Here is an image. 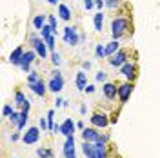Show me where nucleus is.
Masks as SVG:
<instances>
[{
	"label": "nucleus",
	"instance_id": "1",
	"mask_svg": "<svg viewBox=\"0 0 160 158\" xmlns=\"http://www.w3.org/2000/svg\"><path fill=\"white\" fill-rule=\"evenodd\" d=\"M129 27V20L124 18V17H118V18H115L111 22V33H113V38L118 40L120 37H124L126 35V31Z\"/></svg>",
	"mask_w": 160,
	"mask_h": 158
},
{
	"label": "nucleus",
	"instance_id": "2",
	"mask_svg": "<svg viewBox=\"0 0 160 158\" xmlns=\"http://www.w3.org/2000/svg\"><path fill=\"white\" fill-rule=\"evenodd\" d=\"M31 44H33V47H35V51H37V55L40 58L48 57V44H46L44 38H38L37 35H31Z\"/></svg>",
	"mask_w": 160,
	"mask_h": 158
},
{
	"label": "nucleus",
	"instance_id": "3",
	"mask_svg": "<svg viewBox=\"0 0 160 158\" xmlns=\"http://www.w3.org/2000/svg\"><path fill=\"white\" fill-rule=\"evenodd\" d=\"M48 89H49V91H53V93H60V91L64 89V78H62V75H60L58 69L53 73L49 84H48Z\"/></svg>",
	"mask_w": 160,
	"mask_h": 158
},
{
	"label": "nucleus",
	"instance_id": "4",
	"mask_svg": "<svg viewBox=\"0 0 160 158\" xmlns=\"http://www.w3.org/2000/svg\"><path fill=\"white\" fill-rule=\"evenodd\" d=\"M40 138V129L38 127H29L28 131H26V135L22 136V140H24V144H28V146H31V144H37Z\"/></svg>",
	"mask_w": 160,
	"mask_h": 158
},
{
	"label": "nucleus",
	"instance_id": "5",
	"mask_svg": "<svg viewBox=\"0 0 160 158\" xmlns=\"http://www.w3.org/2000/svg\"><path fill=\"white\" fill-rule=\"evenodd\" d=\"M64 42L69 44V46H77V44H78L77 27H66V29H64Z\"/></svg>",
	"mask_w": 160,
	"mask_h": 158
},
{
	"label": "nucleus",
	"instance_id": "6",
	"mask_svg": "<svg viewBox=\"0 0 160 158\" xmlns=\"http://www.w3.org/2000/svg\"><path fill=\"white\" fill-rule=\"evenodd\" d=\"M131 93H133V84H131V82H126V84L118 86V98H120L122 104L128 102V98L131 96Z\"/></svg>",
	"mask_w": 160,
	"mask_h": 158
},
{
	"label": "nucleus",
	"instance_id": "7",
	"mask_svg": "<svg viewBox=\"0 0 160 158\" xmlns=\"http://www.w3.org/2000/svg\"><path fill=\"white\" fill-rule=\"evenodd\" d=\"M126 62H128V53H126V51H117V53L109 58V64L113 67H122Z\"/></svg>",
	"mask_w": 160,
	"mask_h": 158
},
{
	"label": "nucleus",
	"instance_id": "8",
	"mask_svg": "<svg viewBox=\"0 0 160 158\" xmlns=\"http://www.w3.org/2000/svg\"><path fill=\"white\" fill-rule=\"evenodd\" d=\"M75 127H77V124H75L71 118H66L62 124H60V133H62L64 136H71V135L75 133Z\"/></svg>",
	"mask_w": 160,
	"mask_h": 158
},
{
	"label": "nucleus",
	"instance_id": "9",
	"mask_svg": "<svg viewBox=\"0 0 160 158\" xmlns=\"http://www.w3.org/2000/svg\"><path fill=\"white\" fill-rule=\"evenodd\" d=\"M91 124H93L95 127H106V126L109 124V118H108L104 113H93V116H91Z\"/></svg>",
	"mask_w": 160,
	"mask_h": 158
},
{
	"label": "nucleus",
	"instance_id": "10",
	"mask_svg": "<svg viewBox=\"0 0 160 158\" xmlns=\"http://www.w3.org/2000/svg\"><path fill=\"white\" fill-rule=\"evenodd\" d=\"M104 96L108 100H113L115 96H118V87H115V84H109V82H104Z\"/></svg>",
	"mask_w": 160,
	"mask_h": 158
},
{
	"label": "nucleus",
	"instance_id": "11",
	"mask_svg": "<svg viewBox=\"0 0 160 158\" xmlns=\"http://www.w3.org/2000/svg\"><path fill=\"white\" fill-rule=\"evenodd\" d=\"M64 155H66V158H75V138H73V135L71 136H66Z\"/></svg>",
	"mask_w": 160,
	"mask_h": 158
},
{
	"label": "nucleus",
	"instance_id": "12",
	"mask_svg": "<svg viewBox=\"0 0 160 158\" xmlns=\"http://www.w3.org/2000/svg\"><path fill=\"white\" fill-rule=\"evenodd\" d=\"M100 138L98 131L93 127H88V129H82V140L84 142H97Z\"/></svg>",
	"mask_w": 160,
	"mask_h": 158
},
{
	"label": "nucleus",
	"instance_id": "13",
	"mask_svg": "<svg viewBox=\"0 0 160 158\" xmlns=\"http://www.w3.org/2000/svg\"><path fill=\"white\" fill-rule=\"evenodd\" d=\"M120 73H122L126 78L133 80L135 77H137V73H135V64H131V62H126V64L120 67Z\"/></svg>",
	"mask_w": 160,
	"mask_h": 158
},
{
	"label": "nucleus",
	"instance_id": "14",
	"mask_svg": "<svg viewBox=\"0 0 160 158\" xmlns=\"http://www.w3.org/2000/svg\"><path fill=\"white\" fill-rule=\"evenodd\" d=\"M29 89L35 93V95L44 96V95H46V91H48V86H46L42 80H38V82H35V84H29Z\"/></svg>",
	"mask_w": 160,
	"mask_h": 158
},
{
	"label": "nucleus",
	"instance_id": "15",
	"mask_svg": "<svg viewBox=\"0 0 160 158\" xmlns=\"http://www.w3.org/2000/svg\"><path fill=\"white\" fill-rule=\"evenodd\" d=\"M22 57H24V49H22V47H17V49L9 55V62L13 66H20V64H22Z\"/></svg>",
	"mask_w": 160,
	"mask_h": 158
},
{
	"label": "nucleus",
	"instance_id": "16",
	"mask_svg": "<svg viewBox=\"0 0 160 158\" xmlns=\"http://www.w3.org/2000/svg\"><path fill=\"white\" fill-rule=\"evenodd\" d=\"M82 153L88 158H97V149L93 146V142H84L82 144Z\"/></svg>",
	"mask_w": 160,
	"mask_h": 158
},
{
	"label": "nucleus",
	"instance_id": "17",
	"mask_svg": "<svg viewBox=\"0 0 160 158\" xmlns=\"http://www.w3.org/2000/svg\"><path fill=\"white\" fill-rule=\"evenodd\" d=\"M77 87L80 91H84V89L88 87V75L84 73V71H78L77 73Z\"/></svg>",
	"mask_w": 160,
	"mask_h": 158
},
{
	"label": "nucleus",
	"instance_id": "18",
	"mask_svg": "<svg viewBox=\"0 0 160 158\" xmlns=\"http://www.w3.org/2000/svg\"><path fill=\"white\" fill-rule=\"evenodd\" d=\"M93 26H95V29L98 31V33L104 29V13H102V11H98V13L95 15V18H93Z\"/></svg>",
	"mask_w": 160,
	"mask_h": 158
},
{
	"label": "nucleus",
	"instance_id": "19",
	"mask_svg": "<svg viewBox=\"0 0 160 158\" xmlns=\"http://www.w3.org/2000/svg\"><path fill=\"white\" fill-rule=\"evenodd\" d=\"M118 47H120V46H118V42H117V40L109 42V44L106 46V57H113V55H115L117 51H120Z\"/></svg>",
	"mask_w": 160,
	"mask_h": 158
},
{
	"label": "nucleus",
	"instance_id": "20",
	"mask_svg": "<svg viewBox=\"0 0 160 158\" xmlns=\"http://www.w3.org/2000/svg\"><path fill=\"white\" fill-rule=\"evenodd\" d=\"M58 15L62 20H69L71 18V9L64 4H58Z\"/></svg>",
	"mask_w": 160,
	"mask_h": 158
},
{
	"label": "nucleus",
	"instance_id": "21",
	"mask_svg": "<svg viewBox=\"0 0 160 158\" xmlns=\"http://www.w3.org/2000/svg\"><path fill=\"white\" fill-rule=\"evenodd\" d=\"M35 57H37V51H28V53H24V57H22V64H20V66H24V64L31 66L33 60H35Z\"/></svg>",
	"mask_w": 160,
	"mask_h": 158
},
{
	"label": "nucleus",
	"instance_id": "22",
	"mask_svg": "<svg viewBox=\"0 0 160 158\" xmlns=\"http://www.w3.org/2000/svg\"><path fill=\"white\" fill-rule=\"evenodd\" d=\"M33 26H35V29H42L44 26H46V15H37L35 18H33Z\"/></svg>",
	"mask_w": 160,
	"mask_h": 158
},
{
	"label": "nucleus",
	"instance_id": "23",
	"mask_svg": "<svg viewBox=\"0 0 160 158\" xmlns=\"http://www.w3.org/2000/svg\"><path fill=\"white\" fill-rule=\"evenodd\" d=\"M28 118H29V111H28V109H22V111H20V120H18V124H17V127L24 129V126H26Z\"/></svg>",
	"mask_w": 160,
	"mask_h": 158
},
{
	"label": "nucleus",
	"instance_id": "24",
	"mask_svg": "<svg viewBox=\"0 0 160 158\" xmlns=\"http://www.w3.org/2000/svg\"><path fill=\"white\" fill-rule=\"evenodd\" d=\"M95 149H97V158H108L106 144H95Z\"/></svg>",
	"mask_w": 160,
	"mask_h": 158
},
{
	"label": "nucleus",
	"instance_id": "25",
	"mask_svg": "<svg viewBox=\"0 0 160 158\" xmlns=\"http://www.w3.org/2000/svg\"><path fill=\"white\" fill-rule=\"evenodd\" d=\"M37 155H38L40 158H53V151H51V149L40 147V149H37Z\"/></svg>",
	"mask_w": 160,
	"mask_h": 158
},
{
	"label": "nucleus",
	"instance_id": "26",
	"mask_svg": "<svg viewBox=\"0 0 160 158\" xmlns=\"http://www.w3.org/2000/svg\"><path fill=\"white\" fill-rule=\"evenodd\" d=\"M40 33H42V38H48V37H51V35H55V33H53V27H51L49 24H46V26L40 29Z\"/></svg>",
	"mask_w": 160,
	"mask_h": 158
},
{
	"label": "nucleus",
	"instance_id": "27",
	"mask_svg": "<svg viewBox=\"0 0 160 158\" xmlns=\"http://www.w3.org/2000/svg\"><path fill=\"white\" fill-rule=\"evenodd\" d=\"M38 80H42L40 78V75L37 73V71H31L29 77H28V84H35V82H38Z\"/></svg>",
	"mask_w": 160,
	"mask_h": 158
},
{
	"label": "nucleus",
	"instance_id": "28",
	"mask_svg": "<svg viewBox=\"0 0 160 158\" xmlns=\"http://www.w3.org/2000/svg\"><path fill=\"white\" fill-rule=\"evenodd\" d=\"M95 55H97L98 58H104V57H106V47H104L102 44H98V46L95 47Z\"/></svg>",
	"mask_w": 160,
	"mask_h": 158
},
{
	"label": "nucleus",
	"instance_id": "29",
	"mask_svg": "<svg viewBox=\"0 0 160 158\" xmlns=\"http://www.w3.org/2000/svg\"><path fill=\"white\" fill-rule=\"evenodd\" d=\"M15 104H17V106H24V104H26V96H24V93H17V95H15Z\"/></svg>",
	"mask_w": 160,
	"mask_h": 158
},
{
	"label": "nucleus",
	"instance_id": "30",
	"mask_svg": "<svg viewBox=\"0 0 160 158\" xmlns=\"http://www.w3.org/2000/svg\"><path fill=\"white\" fill-rule=\"evenodd\" d=\"M51 62H53L55 66H60V64H62V58H60V53H57V51H53V53H51Z\"/></svg>",
	"mask_w": 160,
	"mask_h": 158
},
{
	"label": "nucleus",
	"instance_id": "31",
	"mask_svg": "<svg viewBox=\"0 0 160 158\" xmlns=\"http://www.w3.org/2000/svg\"><path fill=\"white\" fill-rule=\"evenodd\" d=\"M120 6V0H106V7L108 9H117Z\"/></svg>",
	"mask_w": 160,
	"mask_h": 158
},
{
	"label": "nucleus",
	"instance_id": "32",
	"mask_svg": "<svg viewBox=\"0 0 160 158\" xmlns=\"http://www.w3.org/2000/svg\"><path fill=\"white\" fill-rule=\"evenodd\" d=\"M44 40H46V44H48V49L55 51V35H51V37H48V38H44Z\"/></svg>",
	"mask_w": 160,
	"mask_h": 158
},
{
	"label": "nucleus",
	"instance_id": "33",
	"mask_svg": "<svg viewBox=\"0 0 160 158\" xmlns=\"http://www.w3.org/2000/svg\"><path fill=\"white\" fill-rule=\"evenodd\" d=\"M48 24H49L51 27H53V33L57 35V18H55L53 15H49V17H48Z\"/></svg>",
	"mask_w": 160,
	"mask_h": 158
},
{
	"label": "nucleus",
	"instance_id": "34",
	"mask_svg": "<svg viewBox=\"0 0 160 158\" xmlns=\"http://www.w3.org/2000/svg\"><path fill=\"white\" fill-rule=\"evenodd\" d=\"M95 78H97V82H106L108 75H106V71H98V73L95 75Z\"/></svg>",
	"mask_w": 160,
	"mask_h": 158
},
{
	"label": "nucleus",
	"instance_id": "35",
	"mask_svg": "<svg viewBox=\"0 0 160 158\" xmlns=\"http://www.w3.org/2000/svg\"><path fill=\"white\" fill-rule=\"evenodd\" d=\"M13 113H15V111H13L11 106H4V107H2V115H4V116H11Z\"/></svg>",
	"mask_w": 160,
	"mask_h": 158
},
{
	"label": "nucleus",
	"instance_id": "36",
	"mask_svg": "<svg viewBox=\"0 0 160 158\" xmlns=\"http://www.w3.org/2000/svg\"><path fill=\"white\" fill-rule=\"evenodd\" d=\"M18 120H20V113H13V115L9 116V122L11 124H15V126L18 124Z\"/></svg>",
	"mask_w": 160,
	"mask_h": 158
},
{
	"label": "nucleus",
	"instance_id": "37",
	"mask_svg": "<svg viewBox=\"0 0 160 158\" xmlns=\"http://www.w3.org/2000/svg\"><path fill=\"white\" fill-rule=\"evenodd\" d=\"M93 6H95V0H84V7H86V11L93 9Z\"/></svg>",
	"mask_w": 160,
	"mask_h": 158
},
{
	"label": "nucleus",
	"instance_id": "38",
	"mask_svg": "<svg viewBox=\"0 0 160 158\" xmlns=\"http://www.w3.org/2000/svg\"><path fill=\"white\" fill-rule=\"evenodd\" d=\"M108 140H109V136H108V135H102V136H100V138L97 140V142H95V144H106V142H108Z\"/></svg>",
	"mask_w": 160,
	"mask_h": 158
},
{
	"label": "nucleus",
	"instance_id": "39",
	"mask_svg": "<svg viewBox=\"0 0 160 158\" xmlns=\"http://www.w3.org/2000/svg\"><path fill=\"white\" fill-rule=\"evenodd\" d=\"M95 6H97L98 9H102V7L106 6V0H95Z\"/></svg>",
	"mask_w": 160,
	"mask_h": 158
},
{
	"label": "nucleus",
	"instance_id": "40",
	"mask_svg": "<svg viewBox=\"0 0 160 158\" xmlns=\"http://www.w3.org/2000/svg\"><path fill=\"white\" fill-rule=\"evenodd\" d=\"M38 124H40V127H42V131H44V129H48V120L40 118V120H38Z\"/></svg>",
	"mask_w": 160,
	"mask_h": 158
},
{
	"label": "nucleus",
	"instance_id": "41",
	"mask_svg": "<svg viewBox=\"0 0 160 158\" xmlns=\"http://www.w3.org/2000/svg\"><path fill=\"white\" fill-rule=\"evenodd\" d=\"M86 93H95V86H91V84H88V87L84 89Z\"/></svg>",
	"mask_w": 160,
	"mask_h": 158
},
{
	"label": "nucleus",
	"instance_id": "42",
	"mask_svg": "<svg viewBox=\"0 0 160 158\" xmlns=\"http://www.w3.org/2000/svg\"><path fill=\"white\" fill-rule=\"evenodd\" d=\"M55 104H57V107H60V106H64V104H66V100H62V98H57V102H55Z\"/></svg>",
	"mask_w": 160,
	"mask_h": 158
},
{
	"label": "nucleus",
	"instance_id": "43",
	"mask_svg": "<svg viewBox=\"0 0 160 158\" xmlns=\"http://www.w3.org/2000/svg\"><path fill=\"white\" fill-rule=\"evenodd\" d=\"M18 138H20V135H18V133H13V135H11V140H13V142H17Z\"/></svg>",
	"mask_w": 160,
	"mask_h": 158
},
{
	"label": "nucleus",
	"instance_id": "44",
	"mask_svg": "<svg viewBox=\"0 0 160 158\" xmlns=\"http://www.w3.org/2000/svg\"><path fill=\"white\" fill-rule=\"evenodd\" d=\"M86 111H88V107H86V106H80V113H82V115H86Z\"/></svg>",
	"mask_w": 160,
	"mask_h": 158
},
{
	"label": "nucleus",
	"instance_id": "45",
	"mask_svg": "<svg viewBox=\"0 0 160 158\" xmlns=\"http://www.w3.org/2000/svg\"><path fill=\"white\" fill-rule=\"evenodd\" d=\"M91 67V62H84V69H89Z\"/></svg>",
	"mask_w": 160,
	"mask_h": 158
},
{
	"label": "nucleus",
	"instance_id": "46",
	"mask_svg": "<svg viewBox=\"0 0 160 158\" xmlns=\"http://www.w3.org/2000/svg\"><path fill=\"white\" fill-rule=\"evenodd\" d=\"M77 127H78V129H86V127H84V122H78V124H77Z\"/></svg>",
	"mask_w": 160,
	"mask_h": 158
},
{
	"label": "nucleus",
	"instance_id": "47",
	"mask_svg": "<svg viewBox=\"0 0 160 158\" xmlns=\"http://www.w3.org/2000/svg\"><path fill=\"white\" fill-rule=\"evenodd\" d=\"M48 2H49V4H53V6H57V4H58L60 0H48Z\"/></svg>",
	"mask_w": 160,
	"mask_h": 158
}]
</instances>
